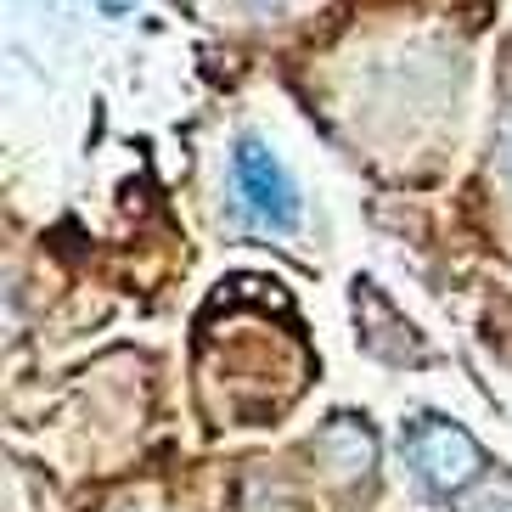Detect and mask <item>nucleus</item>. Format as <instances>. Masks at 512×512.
I'll list each match as a JSON object with an SVG mask.
<instances>
[{"instance_id": "1", "label": "nucleus", "mask_w": 512, "mask_h": 512, "mask_svg": "<svg viewBox=\"0 0 512 512\" xmlns=\"http://www.w3.org/2000/svg\"><path fill=\"white\" fill-rule=\"evenodd\" d=\"M231 203H237V214L248 220V226H265V231H293L299 226V181L282 169V158H276L265 141H237L231 147Z\"/></svg>"}, {"instance_id": "2", "label": "nucleus", "mask_w": 512, "mask_h": 512, "mask_svg": "<svg viewBox=\"0 0 512 512\" xmlns=\"http://www.w3.org/2000/svg\"><path fill=\"white\" fill-rule=\"evenodd\" d=\"M400 445H406V462H411V473H417V484L434 490V496H456L462 484H473V473H479V462H484L473 434L456 428L451 417H417Z\"/></svg>"}, {"instance_id": "3", "label": "nucleus", "mask_w": 512, "mask_h": 512, "mask_svg": "<svg viewBox=\"0 0 512 512\" xmlns=\"http://www.w3.org/2000/svg\"><path fill=\"white\" fill-rule=\"evenodd\" d=\"M316 451H321V462H327L332 479H338V484H355V479H366V473H372V462H377V439H372V428H366V422H355V417H332L327 428H321Z\"/></svg>"}, {"instance_id": "4", "label": "nucleus", "mask_w": 512, "mask_h": 512, "mask_svg": "<svg viewBox=\"0 0 512 512\" xmlns=\"http://www.w3.org/2000/svg\"><path fill=\"white\" fill-rule=\"evenodd\" d=\"M501 169H507V186H512V119H507V130H501Z\"/></svg>"}, {"instance_id": "5", "label": "nucleus", "mask_w": 512, "mask_h": 512, "mask_svg": "<svg viewBox=\"0 0 512 512\" xmlns=\"http://www.w3.org/2000/svg\"><path fill=\"white\" fill-rule=\"evenodd\" d=\"M130 6H136V0H102V12H107V17H124Z\"/></svg>"}, {"instance_id": "6", "label": "nucleus", "mask_w": 512, "mask_h": 512, "mask_svg": "<svg viewBox=\"0 0 512 512\" xmlns=\"http://www.w3.org/2000/svg\"><path fill=\"white\" fill-rule=\"evenodd\" d=\"M248 6H259V12H276V6H287V0H248Z\"/></svg>"}, {"instance_id": "7", "label": "nucleus", "mask_w": 512, "mask_h": 512, "mask_svg": "<svg viewBox=\"0 0 512 512\" xmlns=\"http://www.w3.org/2000/svg\"><path fill=\"white\" fill-rule=\"evenodd\" d=\"M484 512H512V501H496V507H484Z\"/></svg>"}]
</instances>
